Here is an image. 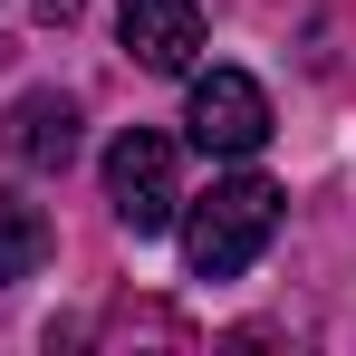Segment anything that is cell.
Wrapping results in <instances>:
<instances>
[{
    "label": "cell",
    "instance_id": "obj_7",
    "mask_svg": "<svg viewBox=\"0 0 356 356\" xmlns=\"http://www.w3.org/2000/svg\"><path fill=\"white\" fill-rule=\"evenodd\" d=\"M77 10H87V0H39V19H77Z\"/></svg>",
    "mask_w": 356,
    "mask_h": 356
},
{
    "label": "cell",
    "instance_id": "obj_4",
    "mask_svg": "<svg viewBox=\"0 0 356 356\" xmlns=\"http://www.w3.org/2000/svg\"><path fill=\"white\" fill-rule=\"evenodd\" d=\"M116 39L135 67H154V77H183L193 49H202V10L193 0H125L116 10Z\"/></svg>",
    "mask_w": 356,
    "mask_h": 356
},
{
    "label": "cell",
    "instance_id": "obj_6",
    "mask_svg": "<svg viewBox=\"0 0 356 356\" xmlns=\"http://www.w3.org/2000/svg\"><path fill=\"white\" fill-rule=\"evenodd\" d=\"M39 260H49V222H39V202L0 193V289H10V280H29Z\"/></svg>",
    "mask_w": 356,
    "mask_h": 356
},
{
    "label": "cell",
    "instance_id": "obj_2",
    "mask_svg": "<svg viewBox=\"0 0 356 356\" xmlns=\"http://www.w3.org/2000/svg\"><path fill=\"white\" fill-rule=\"evenodd\" d=\"M106 202H116V222L135 241H154L164 222L183 212V183H174V135H154V125H125L116 145H106Z\"/></svg>",
    "mask_w": 356,
    "mask_h": 356
},
{
    "label": "cell",
    "instance_id": "obj_1",
    "mask_svg": "<svg viewBox=\"0 0 356 356\" xmlns=\"http://www.w3.org/2000/svg\"><path fill=\"white\" fill-rule=\"evenodd\" d=\"M270 232H280V183L270 174H232V183H212L183 212V260H193V280H241L270 250Z\"/></svg>",
    "mask_w": 356,
    "mask_h": 356
},
{
    "label": "cell",
    "instance_id": "obj_5",
    "mask_svg": "<svg viewBox=\"0 0 356 356\" xmlns=\"http://www.w3.org/2000/svg\"><path fill=\"white\" fill-rule=\"evenodd\" d=\"M10 154H19L29 174H58L67 154H77V106L49 97V87H39V97H19V106H10Z\"/></svg>",
    "mask_w": 356,
    "mask_h": 356
},
{
    "label": "cell",
    "instance_id": "obj_3",
    "mask_svg": "<svg viewBox=\"0 0 356 356\" xmlns=\"http://www.w3.org/2000/svg\"><path fill=\"white\" fill-rule=\"evenodd\" d=\"M193 145L202 154H260L270 145V97H260V77H241V67H212V77H193Z\"/></svg>",
    "mask_w": 356,
    "mask_h": 356
}]
</instances>
